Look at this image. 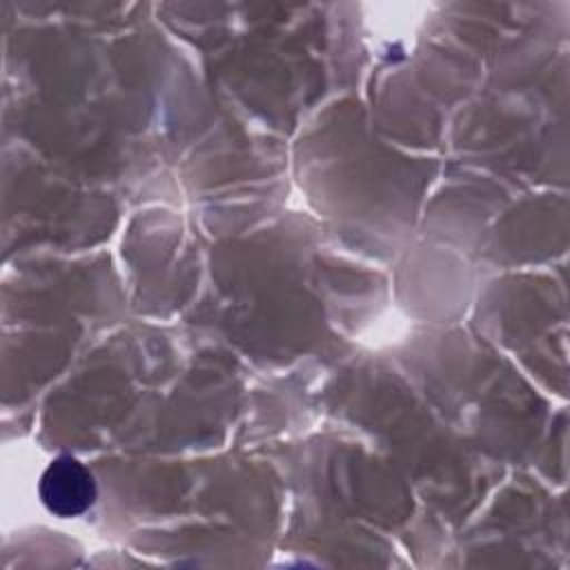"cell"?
Listing matches in <instances>:
<instances>
[{"mask_svg": "<svg viewBox=\"0 0 570 570\" xmlns=\"http://www.w3.org/2000/svg\"><path fill=\"white\" fill-rule=\"evenodd\" d=\"M40 499L58 517H76L96 499V483L89 470L73 456L56 459L40 479Z\"/></svg>", "mask_w": 570, "mask_h": 570, "instance_id": "1", "label": "cell"}]
</instances>
